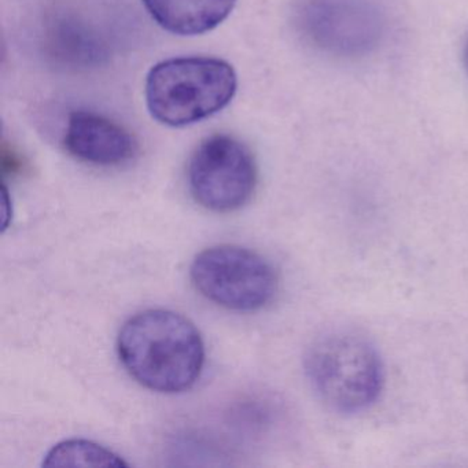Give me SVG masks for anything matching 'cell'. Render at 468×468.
I'll use <instances>...</instances> for the list:
<instances>
[{"label": "cell", "instance_id": "3", "mask_svg": "<svg viewBox=\"0 0 468 468\" xmlns=\"http://www.w3.org/2000/svg\"><path fill=\"white\" fill-rule=\"evenodd\" d=\"M237 87V73L223 59L172 58L155 65L147 75V108L161 124L185 127L223 111Z\"/></svg>", "mask_w": 468, "mask_h": 468}, {"label": "cell", "instance_id": "8", "mask_svg": "<svg viewBox=\"0 0 468 468\" xmlns=\"http://www.w3.org/2000/svg\"><path fill=\"white\" fill-rule=\"evenodd\" d=\"M43 48L51 61L68 69L97 67L109 54L102 34L73 15L56 16L46 24Z\"/></svg>", "mask_w": 468, "mask_h": 468}, {"label": "cell", "instance_id": "4", "mask_svg": "<svg viewBox=\"0 0 468 468\" xmlns=\"http://www.w3.org/2000/svg\"><path fill=\"white\" fill-rule=\"evenodd\" d=\"M292 20L309 46L335 58L368 56L385 35V18L372 0H294Z\"/></svg>", "mask_w": 468, "mask_h": 468}, {"label": "cell", "instance_id": "1", "mask_svg": "<svg viewBox=\"0 0 468 468\" xmlns=\"http://www.w3.org/2000/svg\"><path fill=\"white\" fill-rule=\"evenodd\" d=\"M117 350L128 374L158 393L193 388L205 364L204 341L196 325L165 309L131 317L120 331Z\"/></svg>", "mask_w": 468, "mask_h": 468}, {"label": "cell", "instance_id": "7", "mask_svg": "<svg viewBox=\"0 0 468 468\" xmlns=\"http://www.w3.org/2000/svg\"><path fill=\"white\" fill-rule=\"evenodd\" d=\"M64 146L76 160L117 166L138 154L135 136L119 122L91 111H75L65 125Z\"/></svg>", "mask_w": 468, "mask_h": 468}, {"label": "cell", "instance_id": "9", "mask_svg": "<svg viewBox=\"0 0 468 468\" xmlns=\"http://www.w3.org/2000/svg\"><path fill=\"white\" fill-rule=\"evenodd\" d=\"M153 20L165 31L196 37L220 26L237 0H142Z\"/></svg>", "mask_w": 468, "mask_h": 468}, {"label": "cell", "instance_id": "2", "mask_svg": "<svg viewBox=\"0 0 468 468\" xmlns=\"http://www.w3.org/2000/svg\"><path fill=\"white\" fill-rule=\"evenodd\" d=\"M305 371L317 397L344 415L369 410L385 386L379 352L353 331H331L317 338L306 353Z\"/></svg>", "mask_w": 468, "mask_h": 468}, {"label": "cell", "instance_id": "5", "mask_svg": "<svg viewBox=\"0 0 468 468\" xmlns=\"http://www.w3.org/2000/svg\"><path fill=\"white\" fill-rule=\"evenodd\" d=\"M191 281L205 298L238 312L264 308L275 297L279 284L275 270L264 257L234 245L201 251L191 265Z\"/></svg>", "mask_w": 468, "mask_h": 468}, {"label": "cell", "instance_id": "6", "mask_svg": "<svg viewBox=\"0 0 468 468\" xmlns=\"http://www.w3.org/2000/svg\"><path fill=\"white\" fill-rule=\"evenodd\" d=\"M194 199L213 212H234L250 201L257 165L250 150L234 136L213 135L197 147L188 163Z\"/></svg>", "mask_w": 468, "mask_h": 468}, {"label": "cell", "instance_id": "10", "mask_svg": "<svg viewBox=\"0 0 468 468\" xmlns=\"http://www.w3.org/2000/svg\"><path fill=\"white\" fill-rule=\"evenodd\" d=\"M46 467H128V463L111 449L87 440H67L51 448L43 460Z\"/></svg>", "mask_w": 468, "mask_h": 468}, {"label": "cell", "instance_id": "12", "mask_svg": "<svg viewBox=\"0 0 468 468\" xmlns=\"http://www.w3.org/2000/svg\"><path fill=\"white\" fill-rule=\"evenodd\" d=\"M464 61H465V68H467V72H468V40H467V45H465Z\"/></svg>", "mask_w": 468, "mask_h": 468}, {"label": "cell", "instance_id": "11", "mask_svg": "<svg viewBox=\"0 0 468 468\" xmlns=\"http://www.w3.org/2000/svg\"><path fill=\"white\" fill-rule=\"evenodd\" d=\"M24 169V160L12 146L2 144V176H15Z\"/></svg>", "mask_w": 468, "mask_h": 468}]
</instances>
